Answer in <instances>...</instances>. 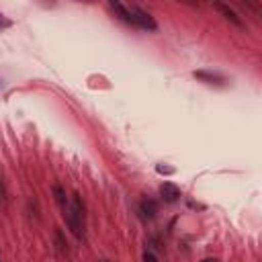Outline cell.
I'll return each instance as SVG.
<instances>
[{"instance_id":"8","label":"cell","mask_w":262,"mask_h":262,"mask_svg":"<svg viewBox=\"0 0 262 262\" xmlns=\"http://www.w3.org/2000/svg\"><path fill=\"white\" fill-rule=\"evenodd\" d=\"M53 196H55L57 207H59L61 211H66V209H68V205H70V201H68V196H66V190H63L59 184H55V186H53Z\"/></svg>"},{"instance_id":"4","label":"cell","mask_w":262,"mask_h":262,"mask_svg":"<svg viewBox=\"0 0 262 262\" xmlns=\"http://www.w3.org/2000/svg\"><path fill=\"white\" fill-rule=\"evenodd\" d=\"M194 78L201 80V82H205V84H211V86H223V84L227 82L221 74H217V72H207V70L194 72Z\"/></svg>"},{"instance_id":"10","label":"cell","mask_w":262,"mask_h":262,"mask_svg":"<svg viewBox=\"0 0 262 262\" xmlns=\"http://www.w3.org/2000/svg\"><path fill=\"white\" fill-rule=\"evenodd\" d=\"M6 201H8V192H6L4 180L0 178V205H2V207H6Z\"/></svg>"},{"instance_id":"3","label":"cell","mask_w":262,"mask_h":262,"mask_svg":"<svg viewBox=\"0 0 262 262\" xmlns=\"http://www.w3.org/2000/svg\"><path fill=\"white\" fill-rule=\"evenodd\" d=\"M139 215H141L143 221H151L158 215V203L154 199H149V196L141 199L139 201Z\"/></svg>"},{"instance_id":"1","label":"cell","mask_w":262,"mask_h":262,"mask_svg":"<svg viewBox=\"0 0 262 262\" xmlns=\"http://www.w3.org/2000/svg\"><path fill=\"white\" fill-rule=\"evenodd\" d=\"M63 217H66V223L72 229V233L76 237H82L84 235V223H86V207H84V201L78 192L72 196L68 209L63 211Z\"/></svg>"},{"instance_id":"13","label":"cell","mask_w":262,"mask_h":262,"mask_svg":"<svg viewBox=\"0 0 262 262\" xmlns=\"http://www.w3.org/2000/svg\"><path fill=\"white\" fill-rule=\"evenodd\" d=\"M201 262H219L217 258H205V260H201Z\"/></svg>"},{"instance_id":"12","label":"cell","mask_w":262,"mask_h":262,"mask_svg":"<svg viewBox=\"0 0 262 262\" xmlns=\"http://www.w3.org/2000/svg\"><path fill=\"white\" fill-rule=\"evenodd\" d=\"M0 27H10V20L8 18H4V14L0 12Z\"/></svg>"},{"instance_id":"7","label":"cell","mask_w":262,"mask_h":262,"mask_svg":"<svg viewBox=\"0 0 262 262\" xmlns=\"http://www.w3.org/2000/svg\"><path fill=\"white\" fill-rule=\"evenodd\" d=\"M111 4V8L115 10V14L123 20V23H127V25H131V12H129V6H125V4H121V2H115V0H111L108 2Z\"/></svg>"},{"instance_id":"6","label":"cell","mask_w":262,"mask_h":262,"mask_svg":"<svg viewBox=\"0 0 262 262\" xmlns=\"http://www.w3.org/2000/svg\"><path fill=\"white\" fill-rule=\"evenodd\" d=\"M160 194H162V199H164L166 203H174V201H178V196H180V188H178L176 184H172V182H164V184L160 186Z\"/></svg>"},{"instance_id":"11","label":"cell","mask_w":262,"mask_h":262,"mask_svg":"<svg viewBox=\"0 0 262 262\" xmlns=\"http://www.w3.org/2000/svg\"><path fill=\"white\" fill-rule=\"evenodd\" d=\"M143 262H158V258H156L151 252H145V254H143Z\"/></svg>"},{"instance_id":"9","label":"cell","mask_w":262,"mask_h":262,"mask_svg":"<svg viewBox=\"0 0 262 262\" xmlns=\"http://www.w3.org/2000/svg\"><path fill=\"white\" fill-rule=\"evenodd\" d=\"M55 246H57L59 254H68V242H66V237H63V233L59 229L55 231Z\"/></svg>"},{"instance_id":"14","label":"cell","mask_w":262,"mask_h":262,"mask_svg":"<svg viewBox=\"0 0 262 262\" xmlns=\"http://www.w3.org/2000/svg\"><path fill=\"white\" fill-rule=\"evenodd\" d=\"M102 262H111V260H102Z\"/></svg>"},{"instance_id":"2","label":"cell","mask_w":262,"mask_h":262,"mask_svg":"<svg viewBox=\"0 0 262 262\" xmlns=\"http://www.w3.org/2000/svg\"><path fill=\"white\" fill-rule=\"evenodd\" d=\"M129 12H131V25L133 27H139L143 31H156L158 25L154 20V16L149 12H145L143 8L139 6H129Z\"/></svg>"},{"instance_id":"5","label":"cell","mask_w":262,"mask_h":262,"mask_svg":"<svg viewBox=\"0 0 262 262\" xmlns=\"http://www.w3.org/2000/svg\"><path fill=\"white\" fill-rule=\"evenodd\" d=\"M213 6H215V8H217V10H219V12H221L229 23H233L235 27H244V20L239 18V14H237L233 8H229L227 4H221V2H215Z\"/></svg>"}]
</instances>
